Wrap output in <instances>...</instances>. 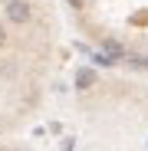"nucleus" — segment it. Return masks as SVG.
<instances>
[{"label":"nucleus","instance_id":"1","mask_svg":"<svg viewBox=\"0 0 148 151\" xmlns=\"http://www.w3.org/2000/svg\"><path fill=\"white\" fill-rule=\"evenodd\" d=\"M4 20L10 27H27L33 20V4L30 0H7L4 4Z\"/></svg>","mask_w":148,"mask_h":151},{"label":"nucleus","instance_id":"2","mask_svg":"<svg viewBox=\"0 0 148 151\" xmlns=\"http://www.w3.org/2000/svg\"><path fill=\"white\" fill-rule=\"evenodd\" d=\"M92 82V72H79V86H89Z\"/></svg>","mask_w":148,"mask_h":151}]
</instances>
